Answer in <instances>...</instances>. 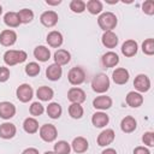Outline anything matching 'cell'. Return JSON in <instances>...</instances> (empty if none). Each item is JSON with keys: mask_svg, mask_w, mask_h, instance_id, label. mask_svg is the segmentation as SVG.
I'll list each match as a JSON object with an SVG mask.
<instances>
[{"mask_svg": "<svg viewBox=\"0 0 154 154\" xmlns=\"http://www.w3.org/2000/svg\"><path fill=\"white\" fill-rule=\"evenodd\" d=\"M18 13V17H19V20H20V24H28L30 23L32 19H34V12L32 10H29V8H23V10H19Z\"/></svg>", "mask_w": 154, "mask_h": 154, "instance_id": "cell-34", "label": "cell"}, {"mask_svg": "<svg viewBox=\"0 0 154 154\" xmlns=\"http://www.w3.org/2000/svg\"><path fill=\"white\" fill-rule=\"evenodd\" d=\"M101 154H117V150L113 148H106L101 152Z\"/></svg>", "mask_w": 154, "mask_h": 154, "instance_id": "cell-44", "label": "cell"}, {"mask_svg": "<svg viewBox=\"0 0 154 154\" xmlns=\"http://www.w3.org/2000/svg\"><path fill=\"white\" fill-rule=\"evenodd\" d=\"M112 103H113L112 99L107 95H100L93 100V107L96 109H100V111H105V109L111 108Z\"/></svg>", "mask_w": 154, "mask_h": 154, "instance_id": "cell-15", "label": "cell"}, {"mask_svg": "<svg viewBox=\"0 0 154 154\" xmlns=\"http://www.w3.org/2000/svg\"><path fill=\"white\" fill-rule=\"evenodd\" d=\"M67 100L71 103H82L85 101V93L78 87H72L67 91Z\"/></svg>", "mask_w": 154, "mask_h": 154, "instance_id": "cell-8", "label": "cell"}, {"mask_svg": "<svg viewBox=\"0 0 154 154\" xmlns=\"http://www.w3.org/2000/svg\"><path fill=\"white\" fill-rule=\"evenodd\" d=\"M142 52L146 55H153L154 54V38H147L143 41Z\"/></svg>", "mask_w": 154, "mask_h": 154, "instance_id": "cell-37", "label": "cell"}, {"mask_svg": "<svg viewBox=\"0 0 154 154\" xmlns=\"http://www.w3.org/2000/svg\"><path fill=\"white\" fill-rule=\"evenodd\" d=\"M84 109L81 106V103H71L69 106V114L73 119H81L83 117Z\"/></svg>", "mask_w": 154, "mask_h": 154, "instance_id": "cell-32", "label": "cell"}, {"mask_svg": "<svg viewBox=\"0 0 154 154\" xmlns=\"http://www.w3.org/2000/svg\"><path fill=\"white\" fill-rule=\"evenodd\" d=\"M142 11L148 16H153L154 14V2H153V0L144 1L142 4Z\"/></svg>", "mask_w": 154, "mask_h": 154, "instance_id": "cell-39", "label": "cell"}, {"mask_svg": "<svg viewBox=\"0 0 154 154\" xmlns=\"http://www.w3.org/2000/svg\"><path fill=\"white\" fill-rule=\"evenodd\" d=\"M29 112H30L31 116H34V117H38V116H41V114L45 112V107H43V105H42L41 102L35 101V102H32V103L30 105Z\"/></svg>", "mask_w": 154, "mask_h": 154, "instance_id": "cell-38", "label": "cell"}, {"mask_svg": "<svg viewBox=\"0 0 154 154\" xmlns=\"http://www.w3.org/2000/svg\"><path fill=\"white\" fill-rule=\"evenodd\" d=\"M43 154H55L54 152H52V150H47V152H45Z\"/></svg>", "mask_w": 154, "mask_h": 154, "instance_id": "cell-46", "label": "cell"}, {"mask_svg": "<svg viewBox=\"0 0 154 154\" xmlns=\"http://www.w3.org/2000/svg\"><path fill=\"white\" fill-rule=\"evenodd\" d=\"M114 138H116L114 131L112 129H105L99 134V136L96 138V142L100 147H106V146L111 144L114 141Z\"/></svg>", "mask_w": 154, "mask_h": 154, "instance_id": "cell-11", "label": "cell"}, {"mask_svg": "<svg viewBox=\"0 0 154 154\" xmlns=\"http://www.w3.org/2000/svg\"><path fill=\"white\" fill-rule=\"evenodd\" d=\"M16 114V106L10 101H1L0 102V118L7 120L14 117Z\"/></svg>", "mask_w": 154, "mask_h": 154, "instance_id": "cell-13", "label": "cell"}, {"mask_svg": "<svg viewBox=\"0 0 154 154\" xmlns=\"http://www.w3.org/2000/svg\"><path fill=\"white\" fill-rule=\"evenodd\" d=\"M46 41H47L48 46H51L53 48H58V47H60L63 45L64 38H63L61 32H59L57 30H52L51 32H48V35L46 37Z\"/></svg>", "mask_w": 154, "mask_h": 154, "instance_id": "cell-23", "label": "cell"}, {"mask_svg": "<svg viewBox=\"0 0 154 154\" xmlns=\"http://www.w3.org/2000/svg\"><path fill=\"white\" fill-rule=\"evenodd\" d=\"M58 13L55 11H45L41 16H40V22L42 25H45L46 28H52L58 23Z\"/></svg>", "mask_w": 154, "mask_h": 154, "instance_id": "cell-9", "label": "cell"}, {"mask_svg": "<svg viewBox=\"0 0 154 154\" xmlns=\"http://www.w3.org/2000/svg\"><path fill=\"white\" fill-rule=\"evenodd\" d=\"M125 102L128 103V106H130L132 108H138L143 103V96H142V94H140L135 90L129 91L125 96Z\"/></svg>", "mask_w": 154, "mask_h": 154, "instance_id": "cell-16", "label": "cell"}, {"mask_svg": "<svg viewBox=\"0 0 154 154\" xmlns=\"http://www.w3.org/2000/svg\"><path fill=\"white\" fill-rule=\"evenodd\" d=\"M54 150V153L55 154H70V152H71V146L66 142V141H64V140H61V141H58L55 144H54V148H53Z\"/></svg>", "mask_w": 154, "mask_h": 154, "instance_id": "cell-33", "label": "cell"}, {"mask_svg": "<svg viewBox=\"0 0 154 154\" xmlns=\"http://www.w3.org/2000/svg\"><path fill=\"white\" fill-rule=\"evenodd\" d=\"M97 24L103 31H113L118 24V19L113 12H102L97 18Z\"/></svg>", "mask_w": 154, "mask_h": 154, "instance_id": "cell-2", "label": "cell"}, {"mask_svg": "<svg viewBox=\"0 0 154 154\" xmlns=\"http://www.w3.org/2000/svg\"><path fill=\"white\" fill-rule=\"evenodd\" d=\"M22 154H38V150H37L36 148H32V147H29V148H26V149H24Z\"/></svg>", "mask_w": 154, "mask_h": 154, "instance_id": "cell-43", "label": "cell"}, {"mask_svg": "<svg viewBox=\"0 0 154 154\" xmlns=\"http://www.w3.org/2000/svg\"><path fill=\"white\" fill-rule=\"evenodd\" d=\"M61 75H63V69H61L60 65H58V64H55V63H54V64H51V65L46 69V77H47L49 81L55 82V81L60 79Z\"/></svg>", "mask_w": 154, "mask_h": 154, "instance_id": "cell-21", "label": "cell"}, {"mask_svg": "<svg viewBox=\"0 0 154 154\" xmlns=\"http://www.w3.org/2000/svg\"><path fill=\"white\" fill-rule=\"evenodd\" d=\"M38 134H40V137H41L42 141L51 143V142H54L57 140L58 130L53 124H43L40 128Z\"/></svg>", "mask_w": 154, "mask_h": 154, "instance_id": "cell-4", "label": "cell"}, {"mask_svg": "<svg viewBox=\"0 0 154 154\" xmlns=\"http://www.w3.org/2000/svg\"><path fill=\"white\" fill-rule=\"evenodd\" d=\"M34 57L41 63H46L51 59V51L46 46H37L34 49Z\"/></svg>", "mask_w": 154, "mask_h": 154, "instance_id": "cell-25", "label": "cell"}, {"mask_svg": "<svg viewBox=\"0 0 154 154\" xmlns=\"http://www.w3.org/2000/svg\"><path fill=\"white\" fill-rule=\"evenodd\" d=\"M137 51H138V45L135 40H126L122 45V53H123V55H125L128 58L136 55Z\"/></svg>", "mask_w": 154, "mask_h": 154, "instance_id": "cell-20", "label": "cell"}, {"mask_svg": "<svg viewBox=\"0 0 154 154\" xmlns=\"http://www.w3.org/2000/svg\"><path fill=\"white\" fill-rule=\"evenodd\" d=\"M67 79L72 85H79L85 81V71L81 66L72 67L67 73Z\"/></svg>", "mask_w": 154, "mask_h": 154, "instance_id": "cell-5", "label": "cell"}, {"mask_svg": "<svg viewBox=\"0 0 154 154\" xmlns=\"http://www.w3.org/2000/svg\"><path fill=\"white\" fill-rule=\"evenodd\" d=\"M8 78H10V70H8V67L0 66V83L6 82Z\"/></svg>", "mask_w": 154, "mask_h": 154, "instance_id": "cell-41", "label": "cell"}, {"mask_svg": "<svg viewBox=\"0 0 154 154\" xmlns=\"http://www.w3.org/2000/svg\"><path fill=\"white\" fill-rule=\"evenodd\" d=\"M23 129L26 134H35L38 131V122L34 117H28L23 122Z\"/></svg>", "mask_w": 154, "mask_h": 154, "instance_id": "cell-28", "label": "cell"}, {"mask_svg": "<svg viewBox=\"0 0 154 154\" xmlns=\"http://www.w3.org/2000/svg\"><path fill=\"white\" fill-rule=\"evenodd\" d=\"M129 78H130V73L125 67H117L112 72V79L116 84L123 85L129 82Z\"/></svg>", "mask_w": 154, "mask_h": 154, "instance_id": "cell-10", "label": "cell"}, {"mask_svg": "<svg viewBox=\"0 0 154 154\" xmlns=\"http://www.w3.org/2000/svg\"><path fill=\"white\" fill-rule=\"evenodd\" d=\"M134 87L137 90V93H147L150 89V79L147 75L140 73L134 79Z\"/></svg>", "mask_w": 154, "mask_h": 154, "instance_id": "cell-7", "label": "cell"}, {"mask_svg": "<svg viewBox=\"0 0 154 154\" xmlns=\"http://www.w3.org/2000/svg\"><path fill=\"white\" fill-rule=\"evenodd\" d=\"M26 58H28L26 52H24L22 49H19V51H17V49H8L4 54V61L8 66L22 64V63H24L26 60Z\"/></svg>", "mask_w": 154, "mask_h": 154, "instance_id": "cell-1", "label": "cell"}, {"mask_svg": "<svg viewBox=\"0 0 154 154\" xmlns=\"http://www.w3.org/2000/svg\"><path fill=\"white\" fill-rule=\"evenodd\" d=\"M16 96L17 99L20 101V102H29L32 96H34V90H32V87L28 83H23L20 84L17 90H16Z\"/></svg>", "mask_w": 154, "mask_h": 154, "instance_id": "cell-6", "label": "cell"}, {"mask_svg": "<svg viewBox=\"0 0 154 154\" xmlns=\"http://www.w3.org/2000/svg\"><path fill=\"white\" fill-rule=\"evenodd\" d=\"M85 8L90 14H99L103 10V5L100 0H89L85 4Z\"/></svg>", "mask_w": 154, "mask_h": 154, "instance_id": "cell-31", "label": "cell"}, {"mask_svg": "<svg viewBox=\"0 0 154 154\" xmlns=\"http://www.w3.org/2000/svg\"><path fill=\"white\" fill-rule=\"evenodd\" d=\"M17 132V128L13 123H2L0 125V137L4 138V140H10V138H13L14 135Z\"/></svg>", "mask_w": 154, "mask_h": 154, "instance_id": "cell-18", "label": "cell"}, {"mask_svg": "<svg viewBox=\"0 0 154 154\" xmlns=\"http://www.w3.org/2000/svg\"><path fill=\"white\" fill-rule=\"evenodd\" d=\"M46 4L47 5H52V6H57V5H60L61 4V0H57V1H49V0H47Z\"/></svg>", "mask_w": 154, "mask_h": 154, "instance_id": "cell-45", "label": "cell"}, {"mask_svg": "<svg viewBox=\"0 0 154 154\" xmlns=\"http://www.w3.org/2000/svg\"><path fill=\"white\" fill-rule=\"evenodd\" d=\"M46 112H47V116L49 118L58 119V118H60V116L63 113V108L58 102H51V103H48V106L46 108Z\"/></svg>", "mask_w": 154, "mask_h": 154, "instance_id": "cell-30", "label": "cell"}, {"mask_svg": "<svg viewBox=\"0 0 154 154\" xmlns=\"http://www.w3.org/2000/svg\"><path fill=\"white\" fill-rule=\"evenodd\" d=\"M25 73L29 76V77H35V76H37L38 73H40V71H41V67H40V65L37 64V63H35V61H31V63H29V64H26L25 65Z\"/></svg>", "mask_w": 154, "mask_h": 154, "instance_id": "cell-35", "label": "cell"}, {"mask_svg": "<svg viewBox=\"0 0 154 154\" xmlns=\"http://www.w3.org/2000/svg\"><path fill=\"white\" fill-rule=\"evenodd\" d=\"M4 23L10 26V28H17L20 25V20H19V17H18V13L17 12H7L5 13L4 16Z\"/></svg>", "mask_w": 154, "mask_h": 154, "instance_id": "cell-29", "label": "cell"}, {"mask_svg": "<svg viewBox=\"0 0 154 154\" xmlns=\"http://www.w3.org/2000/svg\"><path fill=\"white\" fill-rule=\"evenodd\" d=\"M53 57H54V58H53V59H54V63L58 64V65H60V66L69 64L70 60H71V54H70V52H67L66 49H58V51L54 53Z\"/></svg>", "mask_w": 154, "mask_h": 154, "instance_id": "cell-26", "label": "cell"}, {"mask_svg": "<svg viewBox=\"0 0 154 154\" xmlns=\"http://www.w3.org/2000/svg\"><path fill=\"white\" fill-rule=\"evenodd\" d=\"M36 96L38 97V100L41 101H49L53 99L54 96V91L52 88L47 87V85H42V87H38L37 90H36Z\"/></svg>", "mask_w": 154, "mask_h": 154, "instance_id": "cell-27", "label": "cell"}, {"mask_svg": "<svg viewBox=\"0 0 154 154\" xmlns=\"http://www.w3.org/2000/svg\"><path fill=\"white\" fill-rule=\"evenodd\" d=\"M136 128H137V122H136V119H135L134 117H131V116L124 117V118L122 119V122H120V129H122V131L125 132V134H130V132L135 131Z\"/></svg>", "mask_w": 154, "mask_h": 154, "instance_id": "cell-24", "label": "cell"}, {"mask_svg": "<svg viewBox=\"0 0 154 154\" xmlns=\"http://www.w3.org/2000/svg\"><path fill=\"white\" fill-rule=\"evenodd\" d=\"M109 84H111L109 78L105 73H97L91 79V89L99 94L106 93L109 89Z\"/></svg>", "mask_w": 154, "mask_h": 154, "instance_id": "cell-3", "label": "cell"}, {"mask_svg": "<svg viewBox=\"0 0 154 154\" xmlns=\"http://www.w3.org/2000/svg\"><path fill=\"white\" fill-rule=\"evenodd\" d=\"M108 122H109L108 114H106V113L102 112V111L95 112V113L93 114V117H91V123H93V125H94L95 128H99V129L105 128V126L108 124Z\"/></svg>", "mask_w": 154, "mask_h": 154, "instance_id": "cell-22", "label": "cell"}, {"mask_svg": "<svg viewBox=\"0 0 154 154\" xmlns=\"http://www.w3.org/2000/svg\"><path fill=\"white\" fill-rule=\"evenodd\" d=\"M101 64L103 67L108 69V67H114L119 64V57L116 52H106L102 57H101Z\"/></svg>", "mask_w": 154, "mask_h": 154, "instance_id": "cell-14", "label": "cell"}, {"mask_svg": "<svg viewBox=\"0 0 154 154\" xmlns=\"http://www.w3.org/2000/svg\"><path fill=\"white\" fill-rule=\"evenodd\" d=\"M71 148L73 149L75 153L77 154H82V153H85L89 148V142L87 141V138L82 137V136H78L76 138H73L72 143L70 144Z\"/></svg>", "mask_w": 154, "mask_h": 154, "instance_id": "cell-17", "label": "cell"}, {"mask_svg": "<svg viewBox=\"0 0 154 154\" xmlns=\"http://www.w3.org/2000/svg\"><path fill=\"white\" fill-rule=\"evenodd\" d=\"M70 10L75 13H82L85 11V2L83 0H72L70 2Z\"/></svg>", "mask_w": 154, "mask_h": 154, "instance_id": "cell-36", "label": "cell"}, {"mask_svg": "<svg viewBox=\"0 0 154 154\" xmlns=\"http://www.w3.org/2000/svg\"><path fill=\"white\" fill-rule=\"evenodd\" d=\"M17 41V34L14 30L11 29H5L0 32V43L5 47L13 46Z\"/></svg>", "mask_w": 154, "mask_h": 154, "instance_id": "cell-12", "label": "cell"}, {"mask_svg": "<svg viewBox=\"0 0 154 154\" xmlns=\"http://www.w3.org/2000/svg\"><path fill=\"white\" fill-rule=\"evenodd\" d=\"M101 42H102V45L106 48H111L112 49V48L117 47V45L119 42V38H118L116 32H113V31H105L102 37H101Z\"/></svg>", "mask_w": 154, "mask_h": 154, "instance_id": "cell-19", "label": "cell"}, {"mask_svg": "<svg viewBox=\"0 0 154 154\" xmlns=\"http://www.w3.org/2000/svg\"><path fill=\"white\" fill-rule=\"evenodd\" d=\"M1 13H2V6L0 5V16H1Z\"/></svg>", "mask_w": 154, "mask_h": 154, "instance_id": "cell-47", "label": "cell"}, {"mask_svg": "<svg viewBox=\"0 0 154 154\" xmlns=\"http://www.w3.org/2000/svg\"><path fill=\"white\" fill-rule=\"evenodd\" d=\"M142 142L144 144H147L148 147H153L154 146V132L153 131H146L142 136Z\"/></svg>", "mask_w": 154, "mask_h": 154, "instance_id": "cell-40", "label": "cell"}, {"mask_svg": "<svg viewBox=\"0 0 154 154\" xmlns=\"http://www.w3.org/2000/svg\"><path fill=\"white\" fill-rule=\"evenodd\" d=\"M134 154H150V150L148 148H146V147L140 146V147H136L134 149Z\"/></svg>", "mask_w": 154, "mask_h": 154, "instance_id": "cell-42", "label": "cell"}]
</instances>
